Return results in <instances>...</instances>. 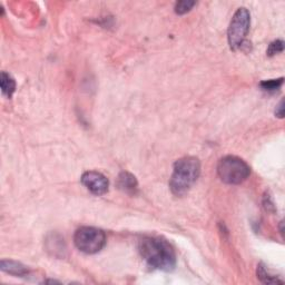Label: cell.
<instances>
[{
    "label": "cell",
    "mask_w": 285,
    "mask_h": 285,
    "mask_svg": "<svg viewBox=\"0 0 285 285\" xmlns=\"http://www.w3.org/2000/svg\"><path fill=\"white\" fill-rule=\"evenodd\" d=\"M283 81H284L283 77L277 79H270V81H264L261 83V87L264 89V91H268V92L277 91V89L283 85Z\"/></svg>",
    "instance_id": "obj_11"
},
{
    "label": "cell",
    "mask_w": 285,
    "mask_h": 285,
    "mask_svg": "<svg viewBox=\"0 0 285 285\" xmlns=\"http://www.w3.org/2000/svg\"><path fill=\"white\" fill-rule=\"evenodd\" d=\"M200 173V163L198 158L186 156L178 160L174 164L170 187L171 191L176 196H182L186 194L194 183L197 181Z\"/></svg>",
    "instance_id": "obj_2"
},
{
    "label": "cell",
    "mask_w": 285,
    "mask_h": 285,
    "mask_svg": "<svg viewBox=\"0 0 285 285\" xmlns=\"http://www.w3.org/2000/svg\"><path fill=\"white\" fill-rule=\"evenodd\" d=\"M118 185H119V188L123 189L124 192L130 193V194H135L137 187H138V184H137L135 176L126 172H123L119 175Z\"/></svg>",
    "instance_id": "obj_7"
},
{
    "label": "cell",
    "mask_w": 285,
    "mask_h": 285,
    "mask_svg": "<svg viewBox=\"0 0 285 285\" xmlns=\"http://www.w3.org/2000/svg\"><path fill=\"white\" fill-rule=\"evenodd\" d=\"M82 183L89 192L94 195H97V196L107 193L109 187V183L106 176H104L102 173L94 171L84 173L82 176Z\"/></svg>",
    "instance_id": "obj_6"
},
{
    "label": "cell",
    "mask_w": 285,
    "mask_h": 285,
    "mask_svg": "<svg viewBox=\"0 0 285 285\" xmlns=\"http://www.w3.org/2000/svg\"><path fill=\"white\" fill-rule=\"evenodd\" d=\"M2 270L4 272H7L12 275H17V276H25L28 274V268L24 266L23 264L15 261H2Z\"/></svg>",
    "instance_id": "obj_8"
},
{
    "label": "cell",
    "mask_w": 285,
    "mask_h": 285,
    "mask_svg": "<svg viewBox=\"0 0 285 285\" xmlns=\"http://www.w3.org/2000/svg\"><path fill=\"white\" fill-rule=\"evenodd\" d=\"M196 3L195 2H189V0H183V2H178L175 5V13L178 15H184L188 13Z\"/></svg>",
    "instance_id": "obj_12"
},
{
    "label": "cell",
    "mask_w": 285,
    "mask_h": 285,
    "mask_svg": "<svg viewBox=\"0 0 285 285\" xmlns=\"http://www.w3.org/2000/svg\"><path fill=\"white\" fill-rule=\"evenodd\" d=\"M0 86H2L3 94L6 95L7 97H12L16 91L15 79L5 72H3L2 76H0Z\"/></svg>",
    "instance_id": "obj_9"
},
{
    "label": "cell",
    "mask_w": 285,
    "mask_h": 285,
    "mask_svg": "<svg viewBox=\"0 0 285 285\" xmlns=\"http://www.w3.org/2000/svg\"><path fill=\"white\" fill-rule=\"evenodd\" d=\"M264 207H265L267 212H275V206H274V203L272 202L270 195L264 197Z\"/></svg>",
    "instance_id": "obj_14"
},
{
    "label": "cell",
    "mask_w": 285,
    "mask_h": 285,
    "mask_svg": "<svg viewBox=\"0 0 285 285\" xmlns=\"http://www.w3.org/2000/svg\"><path fill=\"white\" fill-rule=\"evenodd\" d=\"M74 243L79 251L86 254H95L102 251L106 244V235L102 230L84 226L76 231Z\"/></svg>",
    "instance_id": "obj_4"
},
{
    "label": "cell",
    "mask_w": 285,
    "mask_h": 285,
    "mask_svg": "<svg viewBox=\"0 0 285 285\" xmlns=\"http://www.w3.org/2000/svg\"><path fill=\"white\" fill-rule=\"evenodd\" d=\"M251 15L246 8H239L234 14L228 31L231 49L236 50L244 45L245 37L250 30Z\"/></svg>",
    "instance_id": "obj_5"
},
{
    "label": "cell",
    "mask_w": 285,
    "mask_h": 285,
    "mask_svg": "<svg viewBox=\"0 0 285 285\" xmlns=\"http://www.w3.org/2000/svg\"><path fill=\"white\" fill-rule=\"evenodd\" d=\"M250 166L236 156H225L219 162V176L222 182L230 185H237L246 181V178L250 176Z\"/></svg>",
    "instance_id": "obj_3"
},
{
    "label": "cell",
    "mask_w": 285,
    "mask_h": 285,
    "mask_svg": "<svg viewBox=\"0 0 285 285\" xmlns=\"http://www.w3.org/2000/svg\"><path fill=\"white\" fill-rule=\"evenodd\" d=\"M283 50H284L283 40H275V41H273V43H271L270 46H268L267 55L274 56L276 54H279V52H282Z\"/></svg>",
    "instance_id": "obj_13"
},
{
    "label": "cell",
    "mask_w": 285,
    "mask_h": 285,
    "mask_svg": "<svg viewBox=\"0 0 285 285\" xmlns=\"http://www.w3.org/2000/svg\"><path fill=\"white\" fill-rule=\"evenodd\" d=\"M257 277L260 278V281L265 283V284H282L283 279H279L278 276L274 275V274H271L270 271L267 270L266 266H264L263 264H260L257 266Z\"/></svg>",
    "instance_id": "obj_10"
},
{
    "label": "cell",
    "mask_w": 285,
    "mask_h": 285,
    "mask_svg": "<svg viewBox=\"0 0 285 285\" xmlns=\"http://www.w3.org/2000/svg\"><path fill=\"white\" fill-rule=\"evenodd\" d=\"M275 115L279 118H283V116H284V100H281V103L278 104Z\"/></svg>",
    "instance_id": "obj_15"
},
{
    "label": "cell",
    "mask_w": 285,
    "mask_h": 285,
    "mask_svg": "<svg viewBox=\"0 0 285 285\" xmlns=\"http://www.w3.org/2000/svg\"><path fill=\"white\" fill-rule=\"evenodd\" d=\"M139 253L150 267L160 271H172L176 265L173 246L162 237H144L139 242Z\"/></svg>",
    "instance_id": "obj_1"
}]
</instances>
